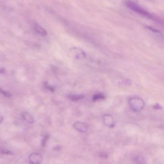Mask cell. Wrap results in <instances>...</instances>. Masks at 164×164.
<instances>
[{"label": "cell", "mask_w": 164, "mask_h": 164, "mask_svg": "<svg viewBox=\"0 0 164 164\" xmlns=\"http://www.w3.org/2000/svg\"><path fill=\"white\" fill-rule=\"evenodd\" d=\"M125 5L129 8L135 12L136 13L139 14L143 16L144 17H147L148 19H151L152 20H155L156 21L161 22V21L157 19V17H154V15L149 13L148 12L146 11L145 9L142 8L141 6L137 4L136 3L132 1H126Z\"/></svg>", "instance_id": "6da1fadb"}, {"label": "cell", "mask_w": 164, "mask_h": 164, "mask_svg": "<svg viewBox=\"0 0 164 164\" xmlns=\"http://www.w3.org/2000/svg\"><path fill=\"white\" fill-rule=\"evenodd\" d=\"M129 105L132 110L139 112L144 107V102L140 98L133 97L129 100Z\"/></svg>", "instance_id": "7a4b0ae2"}, {"label": "cell", "mask_w": 164, "mask_h": 164, "mask_svg": "<svg viewBox=\"0 0 164 164\" xmlns=\"http://www.w3.org/2000/svg\"><path fill=\"white\" fill-rule=\"evenodd\" d=\"M30 164H41L43 161V158L41 154L38 153H32L28 157Z\"/></svg>", "instance_id": "3957f363"}, {"label": "cell", "mask_w": 164, "mask_h": 164, "mask_svg": "<svg viewBox=\"0 0 164 164\" xmlns=\"http://www.w3.org/2000/svg\"><path fill=\"white\" fill-rule=\"evenodd\" d=\"M73 127L76 130L81 133H85L88 130V127L87 125L82 122H76L74 124Z\"/></svg>", "instance_id": "277c9868"}, {"label": "cell", "mask_w": 164, "mask_h": 164, "mask_svg": "<svg viewBox=\"0 0 164 164\" xmlns=\"http://www.w3.org/2000/svg\"><path fill=\"white\" fill-rule=\"evenodd\" d=\"M103 121L105 124L108 127L111 128L114 127L115 125V120L111 115L108 114L104 115L103 116Z\"/></svg>", "instance_id": "5b68a950"}, {"label": "cell", "mask_w": 164, "mask_h": 164, "mask_svg": "<svg viewBox=\"0 0 164 164\" xmlns=\"http://www.w3.org/2000/svg\"><path fill=\"white\" fill-rule=\"evenodd\" d=\"M70 52L76 58H81L82 57H86L85 54L83 51H82L81 50L79 49V48H72V50L70 51Z\"/></svg>", "instance_id": "8992f818"}, {"label": "cell", "mask_w": 164, "mask_h": 164, "mask_svg": "<svg viewBox=\"0 0 164 164\" xmlns=\"http://www.w3.org/2000/svg\"><path fill=\"white\" fill-rule=\"evenodd\" d=\"M21 115L24 120L30 124H32L35 122V119H34V117L28 112H22Z\"/></svg>", "instance_id": "52a82bcc"}, {"label": "cell", "mask_w": 164, "mask_h": 164, "mask_svg": "<svg viewBox=\"0 0 164 164\" xmlns=\"http://www.w3.org/2000/svg\"><path fill=\"white\" fill-rule=\"evenodd\" d=\"M34 28L36 32L38 34H40V35L42 36H46L47 35L48 33H47V30L39 25L35 24L34 25Z\"/></svg>", "instance_id": "ba28073f"}, {"label": "cell", "mask_w": 164, "mask_h": 164, "mask_svg": "<svg viewBox=\"0 0 164 164\" xmlns=\"http://www.w3.org/2000/svg\"><path fill=\"white\" fill-rule=\"evenodd\" d=\"M84 97V95L82 94L79 95H70L69 96V98L71 100L73 101H77L82 99Z\"/></svg>", "instance_id": "9c48e42d"}, {"label": "cell", "mask_w": 164, "mask_h": 164, "mask_svg": "<svg viewBox=\"0 0 164 164\" xmlns=\"http://www.w3.org/2000/svg\"><path fill=\"white\" fill-rule=\"evenodd\" d=\"M134 161L135 164H145V160L141 156H137L135 158Z\"/></svg>", "instance_id": "30bf717a"}, {"label": "cell", "mask_w": 164, "mask_h": 164, "mask_svg": "<svg viewBox=\"0 0 164 164\" xmlns=\"http://www.w3.org/2000/svg\"><path fill=\"white\" fill-rule=\"evenodd\" d=\"M105 96L102 94H96L94 95L93 96L92 99L94 101H95L98 100H103L105 99Z\"/></svg>", "instance_id": "8fae6325"}, {"label": "cell", "mask_w": 164, "mask_h": 164, "mask_svg": "<svg viewBox=\"0 0 164 164\" xmlns=\"http://www.w3.org/2000/svg\"><path fill=\"white\" fill-rule=\"evenodd\" d=\"M49 136L48 135H45V136L43 138V139L41 141V146L42 147H44L45 146L46 143H47V141L49 139Z\"/></svg>", "instance_id": "7c38bea8"}, {"label": "cell", "mask_w": 164, "mask_h": 164, "mask_svg": "<svg viewBox=\"0 0 164 164\" xmlns=\"http://www.w3.org/2000/svg\"><path fill=\"white\" fill-rule=\"evenodd\" d=\"M1 94H3L4 96H6V97H11L12 96L11 94L9 93V92H7L4 91V90H3L2 89H1Z\"/></svg>", "instance_id": "4fadbf2b"}, {"label": "cell", "mask_w": 164, "mask_h": 164, "mask_svg": "<svg viewBox=\"0 0 164 164\" xmlns=\"http://www.w3.org/2000/svg\"><path fill=\"white\" fill-rule=\"evenodd\" d=\"M44 87H45L46 89H47L49 90L50 91H51V92H54V87L52 86H51L50 85H49L47 83H45L44 84Z\"/></svg>", "instance_id": "5bb4252c"}, {"label": "cell", "mask_w": 164, "mask_h": 164, "mask_svg": "<svg viewBox=\"0 0 164 164\" xmlns=\"http://www.w3.org/2000/svg\"><path fill=\"white\" fill-rule=\"evenodd\" d=\"M1 152L4 154H8V155H11L12 154V153L11 151H10L8 150H3L1 151Z\"/></svg>", "instance_id": "9a60e30c"}, {"label": "cell", "mask_w": 164, "mask_h": 164, "mask_svg": "<svg viewBox=\"0 0 164 164\" xmlns=\"http://www.w3.org/2000/svg\"><path fill=\"white\" fill-rule=\"evenodd\" d=\"M148 28H149V30H152V31H154V32L160 33V32H159V30H156L155 28H152V27H148Z\"/></svg>", "instance_id": "2e32d148"}]
</instances>
